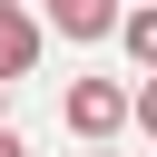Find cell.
<instances>
[{"instance_id":"obj_1","label":"cell","mask_w":157,"mask_h":157,"mask_svg":"<svg viewBox=\"0 0 157 157\" xmlns=\"http://www.w3.org/2000/svg\"><path fill=\"white\" fill-rule=\"evenodd\" d=\"M59 118H69V137H88V147H108V137L128 128V88H118V78H78V88L59 98Z\"/></svg>"},{"instance_id":"obj_2","label":"cell","mask_w":157,"mask_h":157,"mask_svg":"<svg viewBox=\"0 0 157 157\" xmlns=\"http://www.w3.org/2000/svg\"><path fill=\"white\" fill-rule=\"evenodd\" d=\"M39 39H49L39 10H29V0H0V78H29V69H39Z\"/></svg>"},{"instance_id":"obj_3","label":"cell","mask_w":157,"mask_h":157,"mask_svg":"<svg viewBox=\"0 0 157 157\" xmlns=\"http://www.w3.org/2000/svg\"><path fill=\"white\" fill-rule=\"evenodd\" d=\"M39 10H49L39 29H59V39H78V49H88V39H118V0H39Z\"/></svg>"},{"instance_id":"obj_4","label":"cell","mask_w":157,"mask_h":157,"mask_svg":"<svg viewBox=\"0 0 157 157\" xmlns=\"http://www.w3.org/2000/svg\"><path fill=\"white\" fill-rule=\"evenodd\" d=\"M118 39H128V59L157 78V0H137V10H118Z\"/></svg>"},{"instance_id":"obj_5","label":"cell","mask_w":157,"mask_h":157,"mask_svg":"<svg viewBox=\"0 0 157 157\" xmlns=\"http://www.w3.org/2000/svg\"><path fill=\"white\" fill-rule=\"evenodd\" d=\"M128 128H147V137H157V78H147V88L128 98Z\"/></svg>"},{"instance_id":"obj_6","label":"cell","mask_w":157,"mask_h":157,"mask_svg":"<svg viewBox=\"0 0 157 157\" xmlns=\"http://www.w3.org/2000/svg\"><path fill=\"white\" fill-rule=\"evenodd\" d=\"M0 157H29V147H20V137H10V128H0Z\"/></svg>"},{"instance_id":"obj_7","label":"cell","mask_w":157,"mask_h":157,"mask_svg":"<svg viewBox=\"0 0 157 157\" xmlns=\"http://www.w3.org/2000/svg\"><path fill=\"white\" fill-rule=\"evenodd\" d=\"M0 108H10V78H0Z\"/></svg>"},{"instance_id":"obj_8","label":"cell","mask_w":157,"mask_h":157,"mask_svg":"<svg viewBox=\"0 0 157 157\" xmlns=\"http://www.w3.org/2000/svg\"><path fill=\"white\" fill-rule=\"evenodd\" d=\"M88 157H108V147H88Z\"/></svg>"}]
</instances>
